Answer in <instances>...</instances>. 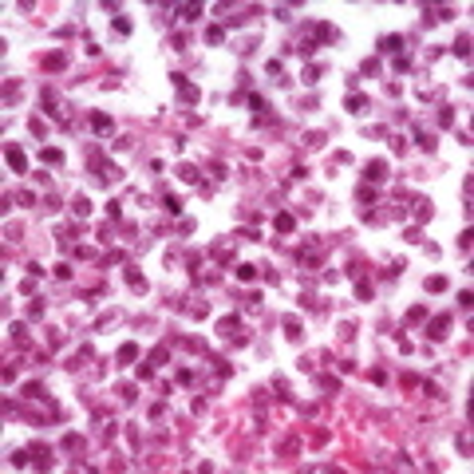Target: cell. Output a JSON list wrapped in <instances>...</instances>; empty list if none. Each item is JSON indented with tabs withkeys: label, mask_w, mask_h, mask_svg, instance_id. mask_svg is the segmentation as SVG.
I'll return each instance as SVG.
<instances>
[{
	"label": "cell",
	"mask_w": 474,
	"mask_h": 474,
	"mask_svg": "<svg viewBox=\"0 0 474 474\" xmlns=\"http://www.w3.org/2000/svg\"><path fill=\"white\" fill-rule=\"evenodd\" d=\"M447 332H451V316H447V313L435 316V320H431V328H427V336H431V340H443Z\"/></svg>",
	"instance_id": "cell-1"
},
{
	"label": "cell",
	"mask_w": 474,
	"mask_h": 474,
	"mask_svg": "<svg viewBox=\"0 0 474 474\" xmlns=\"http://www.w3.org/2000/svg\"><path fill=\"white\" fill-rule=\"evenodd\" d=\"M4 158H8V166H12L16 174H24V170H28V158H24V151H20V147H8V151H4Z\"/></svg>",
	"instance_id": "cell-2"
},
{
	"label": "cell",
	"mask_w": 474,
	"mask_h": 474,
	"mask_svg": "<svg viewBox=\"0 0 474 474\" xmlns=\"http://www.w3.org/2000/svg\"><path fill=\"white\" fill-rule=\"evenodd\" d=\"M174 87H178V95H182L186 103H198V87L186 83V75H174Z\"/></svg>",
	"instance_id": "cell-3"
},
{
	"label": "cell",
	"mask_w": 474,
	"mask_h": 474,
	"mask_svg": "<svg viewBox=\"0 0 474 474\" xmlns=\"http://www.w3.org/2000/svg\"><path fill=\"white\" fill-rule=\"evenodd\" d=\"M368 182H383L387 178V162L383 158H375V162H368V174H364Z\"/></svg>",
	"instance_id": "cell-4"
},
{
	"label": "cell",
	"mask_w": 474,
	"mask_h": 474,
	"mask_svg": "<svg viewBox=\"0 0 474 474\" xmlns=\"http://www.w3.org/2000/svg\"><path fill=\"white\" fill-rule=\"evenodd\" d=\"M379 52L403 55V36H383V40H379Z\"/></svg>",
	"instance_id": "cell-5"
},
{
	"label": "cell",
	"mask_w": 474,
	"mask_h": 474,
	"mask_svg": "<svg viewBox=\"0 0 474 474\" xmlns=\"http://www.w3.org/2000/svg\"><path fill=\"white\" fill-rule=\"evenodd\" d=\"M273 225H277V233H293V229H297V217H293V213H277Z\"/></svg>",
	"instance_id": "cell-6"
},
{
	"label": "cell",
	"mask_w": 474,
	"mask_h": 474,
	"mask_svg": "<svg viewBox=\"0 0 474 474\" xmlns=\"http://www.w3.org/2000/svg\"><path fill=\"white\" fill-rule=\"evenodd\" d=\"M91 131H95V135H111V131H115V123H111L107 115H91Z\"/></svg>",
	"instance_id": "cell-7"
},
{
	"label": "cell",
	"mask_w": 474,
	"mask_h": 474,
	"mask_svg": "<svg viewBox=\"0 0 474 474\" xmlns=\"http://www.w3.org/2000/svg\"><path fill=\"white\" fill-rule=\"evenodd\" d=\"M127 285H131L135 293H147V281H143V277H139L135 269H127Z\"/></svg>",
	"instance_id": "cell-8"
},
{
	"label": "cell",
	"mask_w": 474,
	"mask_h": 474,
	"mask_svg": "<svg viewBox=\"0 0 474 474\" xmlns=\"http://www.w3.org/2000/svg\"><path fill=\"white\" fill-rule=\"evenodd\" d=\"M119 360H123V364L139 360V344H123V348H119Z\"/></svg>",
	"instance_id": "cell-9"
},
{
	"label": "cell",
	"mask_w": 474,
	"mask_h": 474,
	"mask_svg": "<svg viewBox=\"0 0 474 474\" xmlns=\"http://www.w3.org/2000/svg\"><path fill=\"white\" fill-rule=\"evenodd\" d=\"M40 158H44V162H52V166H59V162H63V151H55V147H44V151H40Z\"/></svg>",
	"instance_id": "cell-10"
},
{
	"label": "cell",
	"mask_w": 474,
	"mask_h": 474,
	"mask_svg": "<svg viewBox=\"0 0 474 474\" xmlns=\"http://www.w3.org/2000/svg\"><path fill=\"white\" fill-rule=\"evenodd\" d=\"M178 12H182V20H198L202 16V4H182Z\"/></svg>",
	"instance_id": "cell-11"
},
{
	"label": "cell",
	"mask_w": 474,
	"mask_h": 474,
	"mask_svg": "<svg viewBox=\"0 0 474 474\" xmlns=\"http://www.w3.org/2000/svg\"><path fill=\"white\" fill-rule=\"evenodd\" d=\"M71 210H75V217H87V213H91V202H87V198H75Z\"/></svg>",
	"instance_id": "cell-12"
},
{
	"label": "cell",
	"mask_w": 474,
	"mask_h": 474,
	"mask_svg": "<svg viewBox=\"0 0 474 474\" xmlns=\"http://www.w3.org/2000/svg\"><path fill=\"white\" fill-rule=\"evenodd\" d=\"M162 206H166V213H174V217L182 213V202H178L174 194H166V198H162Z\"/></svg>",
	"instance_id": "cell-13"
},
{
	"label": "cell",
	"mask_w": 474,
	"mask_h": 474,
	"mask_svg": "<svg viewBox=\"0 0 474 474\" xmlns=\"http://www.w3.org/2000/svg\"><path fill=\"white\" fill-rule=\"evenodd\" d=\"M344 107H348V111H364V107H368V99H364V95H348V99H344Z\"/></svg>",
	"instance_id": "cell-14"
},
{
	"label": "cell",
	"mask_w": 474,
	"mask_h": 474,
	"mask_svg": "<svg viewBox=\"0 0 474 474\" xmlns=\"http://www.w3.org/2000/svg\"><path fill=\"white\" fill-rule=\"evenodd\" d=\"M206 40H210V44H221V40H225V28H217V24L206 28Z\"/></svg>",
	"instance_id": "cell-15"
},
{
	"label": "cell",
	"mask_w": 474,
	"mask_h": 474,
	"mask_svg": "<svg viewBox=\"0 0 474 474\" xmlns=\"http://www.w3.org/2000/svg\"><path fill=\"white\" fill-rule=\"evenodd\" d=\"M115 32H119V36H131V20H127V16H115Z\"/></svg>",
	"instance_id": "cell-16"
},
{
	"label": "cell",
	"mask_w": 474,
	"mask_h": 474,
	"mask_svg": "<svg viewBox=\"0 0 474 474\" xmlns=\"http://www.w3.org/2000/svg\"><path fill=\"white\" fill-rule=\"evenodd\" d=\"M8 463H12V467H28V451H12Z\"/></svg>",
	"instance_id": "cell-17"
},
{
	"label": "cell",
	"mask_w": 474,
	"mask_h": 474,
	"mask_svg": "<svg viewBox=\"0 0 474 474\" xmlns=\"http://www.w3.org/2000/svg\"><path fill=\"white\" fill-rule=\"evenodd\" d=\"M467 44H471V36H459V44H455V55H463V59H467V55H471V48H467Z\"/></svg>",
	"instance_id": "cell-18"
},
{
	"label": "cell",
	"mask_w": 474,
	"mask_h": 474,
	"mask_svg": "<svg viewBox=\"0 0 474 474\" xmlns=\"http://www.w3.org/2000/svg\"><path fill=\"white\" fill-rule=\"evenodd\" d=\"M415 143H419L423 151H431V147H435V139H431V135H427V131H415Z\"/></svg>",
	"instance_id": "cell-19"
},
{
	"label": "cell",
	"mask_w": 474,
	"mask_h": 474,
	"mask_svg": "<svg viewBox=\"0 0 474 474\" xmlns=\"http://www.w3.org/2000/svg\"><path fill=\"white\" fill-rule=\"evenodd\" d=\"M245 103L253 107V111H257V115H265V99H261V95H245Z\"/></svg>",
	"instance_id": "cell-20"
},
{
	"label": "cell",
	"mask_w": 474,
	"mask_h": 474,
	"mask_svg": "<svg viewBox=\"0 0 474 474\" xmlns=\"http://www.w3.org/2000/svg\"><path fill=\"white\" fill-rule=\"evenodd\" d=\"M316 36H320V40H324V44H328V40H336V32H332V28H328V24H316Z\"/></svg>",
	"instance_id": "cell-21"
},
{
	"label": "cell",
	"mask_w": 474,
	"mask_h": 474,
	"mask_svg": "<svg viewBox=\"0 0 474 474\" xmlns=\"http://www.w3.org/2000/svg\"><path fill=\"white\" fill-rule=\"evenodd\" d=\"M237 277H241V281H253L257 269H253V265H237Z\"/></svg>",
	"instance_id": "cell-22"
},
{
	"label": "cell",
	"mask_w": 474,
	"mask_h": 474,
	"mask_svg": "<svg viewBox=\"0 0 474 474\" xmlns=\"http://www.w3.org/2000/svg\"><path fill=\"white\" fill-rule=\"evenodd\" d=\"M427 289H431V293H443V289H447V277H431Z\"/></svg>",
	"instance_id": "cell-23"
},
{
	"label": "cell",
	"mask_w": 474,
	"mask_h": 474,
	"mask_svg": "<svg viewBox=\"0 0 474 474\" xmlns=\"http://www.w3.org/2000/svg\"><path fill=\"white\" fill-rule=\"evenodd\" d=\"M439 123H443V127H451V123H455V111H451V107H443V115H439Z\"/></svg>",
	"instance_id": "cell-24"
},
{
	"label": "cell",
	"mask_w": 474,
	"mask_h": 474,
	"mask_svg": "<svg viewBox=\"0 0 474 474\" xmlns=\"http://www.w3.org/2000/svg\"><path fill=\"white\" fill-rule=\"evenodd\" d=\"M24 391H28V399H40V395H44V387H40V383H28Z\"/></svg>",
	"instance_id": "cell-25"
},
{
	"label": "cell",
	"mask_w": 474,
	"mask_h": 474,
	"mask_svg": "<svg viewBox=\"0 0 474 474\" xmlns=\"http://www.w3.org/2000/svg\"><path fill=\"white\" fill-rule=\"evenodd\" d=\"M423 316H427V309H423V305H415V309L407 313V320H423Z\"/></svg>",
	"instance_id": "cell-26"
}]
</instances>
